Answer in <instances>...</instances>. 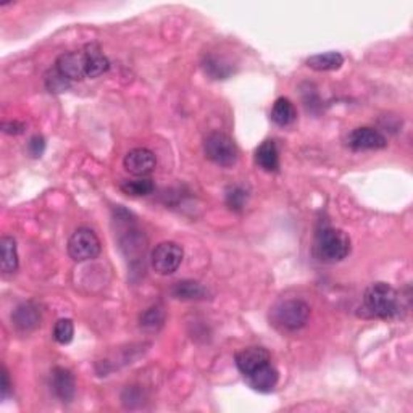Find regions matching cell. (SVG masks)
<instances>
[{"label": "cell", "mask_w": 413, "mask_h": 413, "mask_svg": "<svg viewBox=\"0 0 413 413\" xmlns=\"http://www.w3.org/2000/svg\"><path fill=\"white\" fill-rule=\"evenodd\" d=\"M362 308L367 317L392 320L400 317L404 310V300L396 289L387 282H374L367 287L362 299Z\"/></svg>", "instance_id": "cell-1"}, {"label": "cell", "mask_w": 413, "mask_h": 413, "mask_svg": "<svg viewBox=\"0 0 413 413\" xmlns=\"http://www.w3.org/2000/svg\"><path fill=\"white\" fill-rule=\"evenodd\" d=\"M313 252H315V257L320 262H342L350 254V239L342 230L323 225L317 231Z\"/></svg>", "instance_id": "cell-2"}, {"label": "cell", "mask_w": 413, "mask_h": 413, "mask_svg": "<svg viewBox=\"0 0 413 413\" xmlns=\"http://www.w3.org/2000/svg\"><path fill=\"white\" fill-rule=\"evenodd\" d=\"M310 318V305L300 299L282 300L271 310V322L285 331L304 328Z\"/></svg>", "instance_id": "cell-3"}, {"label": "cell", "mask_w": 413, "mask_h": 413, "mask_svg": "<svg viewBox=\"0 0 413 413\" xmlns=\"http://www.w3.org/2000/svg\"><path fill=\"white\" fill-rule=\"evenodd\" d=\"M203 152L210 162L220 166H233L238 162L239 151L231 136L221 131L210 133L203 141Z\"/></svg>", "instance_id": "cell-4"}, {"label": "cell", "mask_w": 413, "mask_h": 413, "mask_svg": "<svg viewBox=\"0 0 413 413\" xmlns=\"http://www.w3.org/2000/svg\"><path fill=\"white\" fill-rule=\"evenodd\" d=\"M102 245L97 234L89 228H79L68 240V254L75 262H86L101 254Z\"/></svg>", "instance_id": "cell-5"}, {"label": "cell", "mask_w": 413, "mask_h": 413, "mask_svg": "<svg viewBox=\"0 0 413 413\" xmlns=\"http://www.w3.org/2000/svg\"><path fill=\"white\" fill-rule=\"evenodd\" d=\"M183 257L184 252L180 244L165 240V243L155 245V249L152 250L151 263L152 268L155 270L158 275H173L175 271L180 268Z\"/></svg>", "instance_id": "cell-6"}, {"label": "cell", "mask_w": 413, "mask_h": 413, "mask_svg": "<svg viewBox=\"0 0 413 413\" xmlns=\"http://www.w3.org/2000/svg\"><path fill=\"white\" fill-rule=\"evenodd\" d=\"M347 146L352 151H379L387 146V139L374 128H357L347 136Z\"/></svg>", "instance_id": "cell-7"}, {"label": "cell", "mask_w": 413, "mask_h": 413, "mask_svg": "<svg viewBox=\"0 0 413 413\" xmlns=\"http://www.w3.org/2000/svg\"><path fill=\"white\" fill-rule=\"evenodd\" d=\"M55 68L70 81H81L88 78V61L84 51L61 53L55 61Z\"/></svg>", "instance_id": "cell-8"}, {"label": "cell", "mask_w": 413, "mask_h": 413, "mask_svg": "<svg viewBox=\"0 0 413 413\" xmlns=\"http://www.w3.org/2000/svg\"><path fill=\"white\" fill-rule=\"evenodd\" d=\"M123 165H125L128 173L144 178L155 170L157 157L155 153L146 149V147H138V149H133L126 153Z\"/></svg>", "instance_id": "cell-9"}, {"label": "cell", "mask_w": 413, "mask_h": 413, "mask_svg": "<svg viewBox=\"0 0 413 413\" xmlns=\"http://www.w3.org/2000/svg\"><path fill=\"white\" fill-rule=\"evenodd\" d=\"M234 362H236V367L243 376L249 374L252 372H255L257 368H260L267 363L271 362V355L267 349L263 347H248L239 350L234 357Z\"/></svg>", "instance_id": "cell-10"}, {"label": "cell", "mask_w": 413, "mask_h": 413, "mask_svg": "<svg viewBox=\"0 0 413 413\" xmlns=\"http://www.w3.org/2000/svg\"><path fill=\"white\" fill-rule=\"evenodd\" d=\"M244 379H245V383H248V386L252 387V389L265 394V392H271L275 389L276 384H278L280 373L270 362L267 363V365L257 368L255 372L245 374Z\"/></svg>", "instance_id": "cell-11"}, {"label": "cell", "mask_w": 413, "mask_h": 413, "mask_svg": "<svg viewBox=\"0 0 413 413\" xmlns=\"http://www.w3.org/2000/svg\"><path fill=\"white\" fill-rule=\"evenodd\" d=\"M51 386L55 396H57L61 402H70V400L75 397L76 379L70 369L63 367H55L52 369Z\"/></svg>", "instance_id": "cell-12"}, {"label": "cell", "mask_w": 413, "mask_h": 413, "mask_svg": "<svg viewBox=\"0 0 413 413\" xmlns=\"http://www.w3.org/2000/svg\"><path fill=\"white\" fill-rule=\"evenodd\" d=\"M11 323L18 331L29 332L34 331L41 325V310L33 302H24L18 305L11 313Z\"/></svg>", "instance_id": "cell-13"}, {"label": "cell", "mask_w": 413, "mask_h": 413, "mask_svg": "<svg viewBox=\"0 0 413 413\" xmlns=\"http://www.w3.org/2000/svg\"><path fill=\"white\" fill-rule=\"evenodd\" d=\"M255 163L268 173H275L280 168V152L276 143L271 139L263 141L255 151Z\"/></svg>", "instance_id": "cell-14"}, {"label": "cell", "mask_w": 413, "mask_h": 413, "mask_svg": "<svg viewBox=\"0 0 413 413\" xmlns=\"http://www.w3.org/2000/svg\"><path fill=\"white\" fill-rule=\"evenodd\" d=\"M83 51L86 55V61H88V78H98L108 71L110 61L103 55L101 47L97 44H89Z\"/></svg>", "instance_id": "cell-15"}, {"label": "cell", "mask_w": 413, "mask_h": 413, "mask_svg": "<svg viewBox=\"0 0 413 413\" xmlns=\"http://www.w3.org/2000/svg\"><path fill=\"white\" fill-rule=\"evenodd\" d=\"M271 120L278 126H289L292 125L297 118V110H295L294 103L289 101L287 97H280L278 101L273 103L271 108Z\"/></svg>", "instance_id": "cell-16"}, {"label": "cell", "mask_w": 413, "mask_h": 413, "mask_svg": "<svg viewBox=\"0 0 413 413\" xmlns=\"http://www.w3.org/2000/svg\"><path fill=\"white\" fill-rule=\"evenodd\" d=\"M307 66H310L312 70L317 71H332L339 70L344 63V57L339 52H325L317 53L307 58Z\"/></svg>", "instance_id": "cell-17"}, {"label": "cell", "mask_w": 413, "mask_h": 413, "mask_svg": "<svg viewBox=\"0 0 413 413\" xmlns=\"http://www.w3.org/2000/svg\"><path fill=\"white\" fill-rule=\"evenodd\" d=\"M0 252H2V271L5 275L15 273L18 270V250L14 238L4 236L0 239Z\"/></svg>", "instance_id": "cell-18"}, {"label": "cell", "mask_w": 413, "mask_h": 413, "mask_svg": "<svg viewBox=\"0 0 413 413\" xmlns=\"http://www.w3.org/2000/svg\"><path fill=\"white\" fill-rule=\"evenodd\" d=\"M205 287H203L200 282L197 281H180L176 282L173 286V295L176 299H183V300H197V299H203L205 297Z\"/></svg>", "instance_id": "cell-19"}, {"label": "cell", "mask_w": 413, "mask_h": 413, "mask_svg": "<svg viewBox=\"0 0 413 413\" xmlns=\"http://www.w3.org/2000/svg\"><path fill=\"white\" fill-rule=\"evenodd\" d=\"M120 189L123 193L133 197L149 195L155 190V184L149 178H139V180H128L120 184Z\"/></svg>", "instance_id": "cell-20"}, {"label": "cell", "mask_w": 413, "mask_h": 413, "mask_svg": "<svg viewBox=\"0 0 413 413\" xmlns=\"http://www.w3.org/2000/svg\"><path fill=\"white\" fill-rule=\"evenodd\" d=\"M141 328L146 331H158L165 323V312L160 305H153L141 315Z\"/></svg>", "instance_id": "cell-21"}, {"label": "cell", "mask_w": 413, "mask_h": 413, "mask_svg": "<svg viewBox=\"0 0 413 413\" xmlns=\"http://www.w3.org/2000/svg\"><path fill=\"white\" fill-rule=\"evenodd\" d=\"M73 336H75V325H73L71 320L68 318H60L53 326V339L61 346H66L73 341Z\"/></svg>", "instance_id": "cell-22"}, {"label": "cell", "mask_w": 413, "mask_h": 413, "mask_svg": "<svg viewBox=\"0 0 413 413\" xmlns=\"http://www.w3.org/2000/svg\"><path fill=\"white\" fill-rule=\"evenodd\" d=\"M248 190L240 186H231L226 190V205L231 208L233 212H240L248 202Z\"/></svg>", "instance_id": "cell-23"}, {"label": "cell", "mask_w": 413, "mask_h": 413, "mask_svg": "<svg viewBox=\"0 0 413 413\" xmlns=\"http://www.w3.org/2000/svg\"><path fill=\"white\" fill-rule=\"evenodd\" d=\"M70 79H66L61 75L57 68H53V70H51L46 75V86L51 92H63L70 88Z\"/></svg>", "instance_id": "cell-24"}, {"label": "cell", "mask_w": 413, "mask_h": 413, "mask_svg": "<svg viewBox=\"0 0 413 413\" xmlns=\"http://www.w3.org/2000/svg\"><path fill=\"white\" fill-rule=\"evenodd\" d=\"M28 151L31 153V157H36V158L41 157L46 151V139L42 138V136H34V138H31L28 144Z\"/></svg>", "instance_id": "cell-25"}, {"label": "cell", "mask_w": 413, "mask_h": 413, "mask_svg": "<svg viewBox=\"0 0 413 413\" xmlns=\"http://www.w3.org/2000/svg\"><path fill=\"white\" fill-rule=\"evenodd\" d=\"M2 129H4V133L16 136V134H21L24 129H26V125L21 121H5L2 125Z\"/></svg>", "instance_id": "cell-26"}, {"label": "cell", "mask_w": 413, "mask_h": 413, "mask_svg": "<svg viewBox=\"0 0 413 413\" xmlns=\"http://www.w3.org/2000/svg\"><path fill=\"white\" fill-rule=\"evenodd\" d=\"M0 392H2V400L7 399L11 392V383L7 368H2V386H0Z\"/></svg>", "instance_id": "cell-27"}]
</instances>
